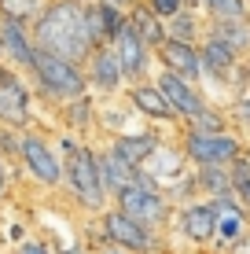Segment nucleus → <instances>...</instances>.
I'll return each mask as SVG.
<instances>
[{"mask_svg":"<svg viewBox=\"0 0 250 254\" xmlns=\"http://www.w3.org/2000/svg\"><path fill=\"white\" fill-rule=\"evenodd\" d=\"M228 173H232V195L250 210V166L243 159H236V162H228Z\"/></svg>","mask_w":250,"mask_h":254,"instance_id":"30","label":"nucleus"},{"mask_svg":"<svg viewBox=\"0 0 250 254\" xmlns=\"http://www.w3.org/2000/svg\"><path fill=\"white\" fill-rule=\"evenodd\" d=\"M110 52H114L118 66H122V74H125V81H144V77L151 74L154 52L144 45V41L136 37L133 30H129V22H125V30L118 33L114 41H110Z\"/></svg>","mask_w":250,"mask_h":254,"instance_id":"13","label":"nucleus"},{"mask_svg":"<svg viewBox=\"0 0 250 254\" xmlns=\"http://www.w3.org/2000/svg\"><path fill=\"white\" fill-rule=\"evenodd\" d=\"M45 4H48V0H0V19L33 26V22H37V15L45 11Z\"/></svg>","mask_w":250,"mask_h":254,"instance_id":"27","label":"nucleus"},{"mask_svg":"<svg viewBox=\"0 0 250 254\" xmlns=\"http://www.w3.org/2000/svg\"><path fill=\"white\" fill-rule=\"evenodd\" d=\"M0 52H4V63L15 70V74H26L33 63V30L26 22H11V19H0Z\"/></svg>","mask_w":250,"mask_h":254,"instance_id":"14","label":"nucleus"},{"mask_svg":"<svg viewBox=\"0 0 250 254\" xmlns=\"http://www.w3.org/2000/svg\"><path fill=\"white\" fill-rule=\"evenodd\" d=\"M59 147H63V185L70 188L74 203L81 210H89V214H103L110 206V195L103 188V177H100L96 147L77 140V136H63Z\"/></svg>","mask_w":250,"mask_h":254,"instance_id":"2","label":"nucleus"},{"mask_svg":"<svg viewBox=\"0 0 250 254\" xmlns=\"http://www.w3.org/2000/svg\"><path fill=\"white\" fill-rule=\"evenodd\" d=\"M0 63H4V52H0Z\"/></svg>","mask_w":250,"mask_h":254,"instance_id":"41","label":"nucleus"},{"mask_svg":"<svg viewBox=\"0 0 250 254\" xmlns=\"http://www.w3.org/2000/svg\"><path fill=\"white\" fill-rule=\"evenodd\" d=\"M202 19H250L247 0H199Z\"/></svg>","mask_w":250,"mask_h":254,"instance_id":"28","label":"nucleus"},{"mask_svg":"<svg viewBox=\"0 0 250 254\" xmlns=\"http://www.w3.org/2000/svg\"><path fill=\"white\" fill-rule=\"evenodd\" d=\"M11 74H15V70H11V66H7V63H0V85H4V81H7V77H11Z\"/></svg>","mask_w":250,"mask_h":254,"instance_id":"36","label":"nucleus"},{"mask_svg":"<svg viewBox=\"0 0 250 254\" xmlns=\"http://www.w3.org/2000/svg\"><path fill=\"white\" fill-rule=\"evenodd\" d=\"M192 188H195V195H199V199L228 195V191H232L228 166H195V170H192Z\"/></svg>","mask_w":250,"mask_h":254,"instance_id":"24","label":"nucleus"},{"mask_svg":"<svg viewBox=\"0 0 250 254\" xmlns=\"http://www.w3.org/2000/svg\"><path fill=\"white\" fill-rule=\"evenodd\" d=\"M74 4H89V0H74Z\"/></svg>","mask_w":250,"mask_h":254,"instance_id":"40","label":"nucleus"},{"mask_svg":"<svg viewBox=\"0 0 250 254\" xmlns=\"http://www.w3.org/2000/svg\"><path fill=\"white\" fill-rule=\"evenodd\" d=\"M184 7H195V11H199V0H184Z\"/></svg>","mask_w":250,"mask_h":254,"instance_id":"39","label":"nucleus"},{"mask_svg":"<svg viewBox=\"0 0 250 254\" xmlns=\"http://www.w3.org/2000/svg\"><path fill=\"white\" fill-rule=\"evenodd\" d=\"M110 203H114V210H122L125 217H133L136 225H144V229H151V232H162L173 221V199L162 188H154L140 170H136V177L129 181L125 188H118L114 195H110Z\"/></svg>","mask_w":250,"mask_h":254,"instance_id":"4","label":"nucleus"},{"mask_svg":"<svg viewBox=\"0 0 250 254\" xmlns=\"http://www.w3.org/2000/svg\"><path fill=\"white\" fill-rule=\"evenodd\" d=\"M239 63H243V56L232 52L228 45H221V41H213V37H202L199 41V74H202V81L228 85V89H232Z\"/></svg>","mask_w":250,"mask_h":254,"instance_id":"11","label":"nucleus"},{"mask_svg":"<svg viewBox=\"0 0 250 254\" xmlns=\"http://www.w3.org/2000/svg\"><path fill=\"white\" fill-rule=\"evenodd\" d=\"M100 240L110 243V247H122V251H129V254H151V251L162 247V243H158V232L136 225L133 217H125L122 210H114V206H107V210L100 214Z\"/></svg>","mask_w":250,"mask_h":254,"instance_id":"6","label":"nucleus"},{"mask_svg":"<svg viewBox=\"0 0 250 254\" xmlns=\"http://www.w3.org/2000/svg\"><path fill=\"white\" fill-rule=\"evenodd\" d=\"M154 85H158V92L166 96L169 111L177 115L180 126H184L188 118H195L199 111L210 107V100H206V92L199 89V85H195V81H184V77L169 74V70H158V74H154Z\"/></svg>","mask_w":250,"mask_h":254,"instance_id":"9","label":"nucleus"},{"mask_svg":"<svg viewBox=\"0 0 250 254\" xmlns=\"http://www.w3.org/2000/svg\"><path fill=\"white\" fill-rule=\"evenodd\" d=\"M26 81H30V89L41 96V100H48L51 107H63V103L77 100V96L89 92V81H85V66L70 63V59H59L51 56V52H33V63L26 70Z\"/></svg>","mask_w":250,"mask_h":254,"instance_id":"3","label":"nucleus"},{"mask_svg":"<svg viewBox=\"0 0 250 254\" xmlns=\"http://www.w3.org/2000/svg\"><path fill=\"white\" fill-rule=\"evenodd\" d=\"M154 63L158 70H169V74L184 77V81H202L199 74V45H184V41H162L154 48Z\"/></svg>","mask_w":250,"mask_h":254,"instance_id":"15","label":"nucleus"},{"mask_svg":"<svg viewBox=\"0 0 250 254\" xmlns=\"http://www.w3.org/2000/svg\"><path fill=\"white\" fill-rule=\"evenodd\" d=\"M59 118H63V126L70 129V136H85L92 126H96V103H92V92L63 103V107H59Z\"/></svg>","mask_w":250,"mask_h":254,"instance_id":"25","label":"nucleus"},{"mask_svg":"<svg viewBox=\"0 0 250 254\" xmlns=\"http://www.w3.org/2000/svg\"><path fill=\"white\" fill-rule=\"evenodd\" d=\"M85 81H89L92 96H114L129 85L122 66H118V59H114V52H110V45L92 48V56L85 59Z\"/></svg>","mask_w":250,"mask_h":254,"instance_id":"12","label":"nucleus"},{"mask_svg":"<svg viewBox=\"0 0 250 254\" xmlns=\"http://www.w3.org/2000/svg\"><path fill=\"white\" fill-rule=\"evenodd\" d=\"M213 210V225H217V236L213 243H225V247H239V243L250 240V210L239 203L236 195H213L206 199Z\"/></svg>","mask_w":250,"mask_h":254,"instance_id":"8","label":"nucleus"},{"mask_svg":"<svg viewBox=\"0 0 250 254\" xmlns=\"http://www.w3.org/2000/svg\"><path fill=\"white\" fill-rule=\"evenodd\" d=\"M239 159H243V162L250 166V140H243V151H239Z\"/></svg>","mask_w":250,"mask_h":254,"instance_id":"37","label":"nucleus"},{"mask_svg":"<svg viewBox=\"0 0 250 254\" xmlns=\"http://www.w3.org/2000/svg\"><path fill=\"white\" fill-rule=\"evenodd\" d=\"M19 166L41 188H59L63 185V159L51 151V144L41 133H30V129L19 133Z\"/></svg>","mask_w":250,"mask_h":254,"instance_id":"7","label":"nucleus"},{"mask_svg":"<svg viewBox=\"0 0 250 254\" xmlns=\"http://www.w3.org/2000/svg\"><path fill=\"white\" fill-rule=\"evenodd\" d=\"M100 4H110V7H118V11H129V7L140 4V0H100Z\"/></svg>","mask_w":250,"mask_h":254,"instance_id":"35","label":"nucleus"},{"mask_svg":"<svg viewBox=\"0 0 250 254\" xmlns=\"http://www.w3.org/2000/svg\"><path fill=\"white\" fill-rule=\"evenodd\" d=\"M158 144H162V136H154V133H118L110 140V151H114L129 170H140Z\"/></svg>","mask_w":250,"mask_h":254,"instance_id":"20","label":"nucleus"},{"mask_svg":"<svg viewBox=\"0 0 250 254\" xmlns=\"http://www.w3.org/2000/svg\"><path fill=\"white\" fill-rule=\"evenodd\" d=\"M30 30H33V45L41 52L70 59L77 66H85V59L92 56V41H89V30H85V4L48 0Z\"/></svg>","mask_w":250,"mask_h":254,"instance_id":"1","label":"nucleus"},{"mask_svg":"<svg viewBox=\"0 0 250 254\" xmlns=\"http://www.w3.org/2000/svg\"><path fill=\"white\" fill-rule=\"evenodd\" d=\"M15 254H51V247H48L45 240H26V243H22V247L15 251Z\"/></svg>","mask_w":250,"mask_h":254,"instance_id":"34","label":"nucleus"},{"mask_svg":"<svg viewBox=\"0 0 250 254\" xmlns=\"http://www.w3.org/2000/svg\"><path fill=\"white\" fill-rule=\"evenodd\" d=\"M125 15H129V30H133V33H136V37H140L151 52L158 48L162 41H166V22H162L158 15H154L148 4H144V0H140V4H133Z\"/></svg>","mask_w":250,"mask_h":254,"instance_id":"22","label":"nucleus"},{"mask_svg":"<svg viewBox=\"0 0 250 254\" xmlns=\"http://www.w3.org/2000/svg\"><path fill=\"white\" fill-rule=\"evenodd\" d=\"M144 4H148V7H151L154 15H158L162 22H166V19H173L180 7H184V0H144Z\"/></svg>","mask_w":250,"mask_h":254,"instance_id":"32","label":"nucleus"},{"mask_svg":"<svg viewBox=\"0 0 250 254\" xmlns=\"http://www.w3.org/2000/svg\"><path fill=\"white\" fill-rule=\"evenodd\" d=\"M232 92H250V56L239 63L236 70V81H232Z\"/></svg>","mask_w":250,"mask_h":254,"instance_id":"33","label":"nucleus"},{"mask_svg":"<svg viewBox=\"0 0 250 254\" xmlns=\"http://www.w3.org/2000/svg\"><path fill=\"white\" fill-rule=\"evenodd\" d=\"M125 96H129V107H133L140 118H148V122H177V115L169 111V103H166V96L158 92V85H154L151 77H144V81H129Z\"/></svg>","mask_w":250,"mask_h":254,"instance_id":"18","label":"nucleus"},{"mask_svg":"<svg viewBox=\"0 0 250 254\" xmlns=\"http://www.w3.org/2000/svg\"><path fill=\"white\" fill-rule=\"evenodd\" d=\"M125 22H129V15L118 11V7H110V4H100V0H89V4H85V30H89L92 48L110 45V41L125 30Z\"/></svg>","mask_w":250,"mask_h":254,"instance_id":"16","label":"nucleus"},{"mask_svg":"<svg viewBox=\"0 0 250 254\" xmlns=\"http://www.w3.org/2000/svg\"><path fill=\"white\" fill-rule=\"evenodd\" d=\"M96 162H100V177H103V188H107V195H114L118 188H125L129 181L136 177V170H129V166L118 159L110 147H100L96 151Z\"/></svg>","mask_w":250,"mask_h":254,"instance_id":"26","label":"nucleus"},{"mask_svg":"<svg viewBox=\"0 0 250 254\" xmlns=\"http://www.w3.org/2000/svg\"><path fill=\"white\" fill-rule=\"evenodd\" d=\"M180 129H195V133H225V129H232V126H228V115H225V111L210 103V107L199 111L195 118H188Z\"/></svg>","mask_w":250,"mask_h":254,"instance_id":"29","label":"nucleus"},{"mask_svg":"<svg viewBox=\"0 0 250 254\" xmlns=\"http://www.w3.org/2000/svg\"><path fill=\"white\" fill-rule=\"evenodd\" d=\"M184 166H188V159H184V151H180V144H158L151 151V159L140 166V173L151 181L154 188H162V185H180V177H184Z\"/></svg>","mask_w":250,"mask_h":254,"instance_id":"17","label":"nucleus"},{"mask_svg":"<svg viewBox=\"0 0 250 254\" xmlns=\"http://www.w3.org/2000/svg\"><path fill=\"white\" fill-rule=\"evenodd\" d=\"M177 229H180L184 240L199 243V247H210L213 236H217L210 203H184V206H180V214H177Z\"/></svg>","mask_w":250,"mask_h":254,"instance_id":"19","label":"nucleus"},{"mask_svg":"<svg viewBox=\"0 0 250 254\" xmlns=\"http://www.w3.org/2000/svg\"><path fill=\"white\" fill-rule=\"evenodd\" d=\"M232 115H228V126H236L243 136H250V92H236L232 100Z\"/></svg>","mask_w":250,"mask_h":254,"instance_id":"31","label":"nucleus"},{"mask_svg":"<svg viewBox=\"0 0 250 254\" xmlns=\"http://www.w3.org/2000/svg\"><path fill=\"white\" fill-rule=\"evenodd\" d=\"M206 37L228 45L239 56H250V19H206Z\"/></svg>","mask_w":250,"mask_h":254,"instance_id":"21","label":"nucleus"},{"mask_svg":"<svg viewBox=\"0 0 250 254\" xmlns=\"http://www.w3.org/2000/svg\"><path fill=\"white\" fill-rule=\"evenodd\" d=\"M33 118V100H30V81L22 74H11L0 85V129H30Z\"/></svg>","mask_w":250,"mask_h":254,"instance_id":"10","label":"nucleus"},{"mask_svg":"<svg viewBox=\"0 0 250 254\" xmlns=\"http://www.w3.org/2000/svg\"><path fill=\"white\" fill-rule=\"evenodd\" d=\"M180 151H184L188 166H228L239 159L243 140L239 133H195V129H180Z\"/></svg>","mask_w":250,"mask_h":254,"instance_id":"5","label":"nucleus"},{"mask_svg":"<svg viewBox=\"0 0 250 254\" xmlns=\"http://www.w3.org/2000/svg\"><path fill=\"white\" fill-rule=\"evenodd\" d=\"M206 37V19L195 7H180L173 19H166V41H184V45H199Z\"/></svg>","mask_w":250,"mask_h":254,"instance_id":"23","label":"nucleus"},{"mask_svg":"<svg viewBox=\"0 0 250 254\" xmlns=\"http://www.w3.org/2000/svg\"><path fill=\"white\" fill-rule=\"evenodd\" d=\"M103 254H129V251H122V247H110V243H107V247H103Z\"/></svg>","mask_w":250,"mask_h":254,"instance_id":"38","label":"nucleus"},{"mask_svg":"<svg viewBox=\"0 0 250 254\" xmlns=\"http://www.w3.org/2000/svg\"><path fill=\"white\" fill-rule=\"evenodd\" d=\"M247 7H250V0H247Z\"/></svg>","mask_w":250,"mask_h":254,"instance_id":"42","label":"nucleus"}]
</instances>
